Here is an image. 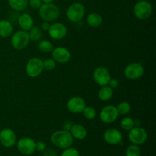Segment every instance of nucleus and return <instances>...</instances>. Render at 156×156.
<instances>
[{
  "mask_svg": "<svg viewBox=\"0 0 156 156\" xmlns=\"http://www.w3.org/2000/svg\"><path fill=\"white\" fill-rule=\"evenodd\" d=\"M125 155L126 156H141V149L138 145L132 144L126 148Z\"/></svg>",
  "mask_w": 156,
  "mask_h": 156,
  "instance_id": "nucleus-25",
  "label": "nucleus"
},
{
  "mask_svg": "<svg viewBox=\"0 0 156 156\" xmlns=\"http://www.w3.org/2000/svg\"><path fill=\"white\" fill-rule=\"evenodd\" d=\"M39 15L44 21H53L59 18L60 10L56 5L52 3H44L40 7Z\"/></svg>",
  "mask_w": 156,
  "mask_h": 156,
  "instance_id": "nucleus-2",
  "label": "nucleus"
},
{
  "mask_svg": "<svg viewBox=\"0 0 156 156\" xmlns=\"http://www.w3.org/2000/svg\"><path fill=\"white\" fill-rule=\"evenodd\" d=\"M67 109L73 114H80L82 113L86 107V102L82 98L75 96L71 98L67 102Z\"/></svg>",
  "mask_w": 156,
  "mask_h": 156,
  "instance_id": "nucleus-14",
  "label": "nucleus"
},
{
  "mask_svg": "<svg viewBox=\"0 0 156 156\" xmlns=\"http://www.w3.org/2000/svg\"><path fill=\"white\" fill-rule=\"evenodd\" d=\"M85 8L80 2H74L70 5L66 11V16L72 22H79L84 18Z\"/></svg>",
  "mask_w": 156,
  "mask_h": 156,
  "instance_id": "nucleus-4",
  "label": "nucleus"
},
{
  "mask_svg": "<svg viewBox=\"0 0 156 156\" xmlns=\"http://www.w3.org/2000/svg\"><path fill=\"white\" fill-rule=\"evenodd\" d=\"M50 140L53 145L61 149L71 147L73 144V137L69 131L61 129L55 131L50 136Z\"/></svg>",
  "mask_w": 156,
  "mask_h": 156,
  "instance_id": "nucleus-1",
  "label": "nucleus"
},
{
  "mask_svg": "<svg viewBox=\"0 0 156 156\" xmlns=\"http://www.w3.org/2000/svg\"><path fill=\"white\" fill-rule=\"evenodd\" d=\"M60 156H80V154L76 148H73L71 146L64 149Z\"/></svg>",
  "mask_w": 156,
  "mask_h": 156,
  "instance_id": "nucleus-30",
  "label": "nucleus"
},
{
  "mask_svg": "<svg viewBox=\"0 0 156 156\" xmlns=\"http://www.w3.org/2000/svg\"><path fill=\"white\" fill-rule=\"evenodd\" d=\"M18 24L23 30L28 31L34 26V20L29 14H21L18 19Z\"/></svg>",
  "mask_w": 156,
  "mask_h": 156,
  "instance_id": "nucleus-18",
  "label": "nucleus"
},
{
  "mask_svg": "<svg viewBox=\"0 0 156 156\" xmlns=\"http://www.w3.org/2000/svg\"><path fill=\"white\" fill-rule=\"evenodd\" d=\"M120 126H121L122 129H123L124 130L129 131L135 126V122L131 117H126L122 119L121 122H120Z\"/></svg>",
  "mask_w": 156,
  "mask_h": 156,
  "instance_id": "nucleus-26",
  "label": "nucleus"
},
{
  "mask_svg": "<svg viewBox=\"0 0 156 156\" xmlns=\"http://www.w3.org/2000/svg\"><path fill=\"white\" fill-rule=\"evenodd\" d=\"M144 74V68L139 62L130 63L125 68L124 76L129 80H136L140 79Z\"/></svg>",
  "mask_w": 156,
  "mask_h": 156,
  "instance_id": "nucleus-8",
  "label": "nucleus"
},
{
  "mask_svg": "<svg viewBox=\"0 0 156 156\" xmlns=\"http://www.w3.org/2000/svg\"><path fill=\"white\" fill-rule=\"evenodd\" d=\"M114 94V90L110 88L108 85L101 86V89L98 91V98L101 101H109Z\"/></svg>",
  "mask_w": 156,
  "mask_h": 156,
  "instance_id": "nucleus-22",
  "label": "nucleus"
},
{
  "mask_svg": "<svg viewBox=\"0 0 156 156\" xmlns=\"http://www.w3.org/2000/svg\"><path fill=\"white\" fill-rule=\"evenodd\" d=\"M72 126H73V123H72L69 120H67V121H66L65 123H63V129L67 131H70Z\"/></svg>",
  "mask_w": 156,
  "mask_h": 156,
  "instance_id": "nucleus-36",
  "label": "nucleus"
},
{
  "mask_svg": "<svg viewBox=\"0 0 156 156\" xmlns=\"http://www.w3.org/2000/svg\"><path fill=\"white\" fill-rule=\"evenodd\" d=\"M94 81L100 86L108 85V82L111 80V74L106 68L103 66H99L95 69L93 74Z\"/></svg>",
  "mask_w": 156,
  "mask_h": 156,
  "instance_id": "nucleus-13",
  "label": "nucleus"
},
{
  "mask_svg": "<svg viewBox=\"0 0 156 156\" xmlns=\"http://www.w3.org/2000/svg\"><path fill=\"white\" fill-rule=\"evenodd\" d=\"M50 22H48V21H44V22L41 24V29H42L43 30H45V31H48V30L50 29Z\"/></svg>",
  "mask_w": 156,
  "mask_h": 156,
  "instance_id": "nucleus-35",
  "label": "nucleus"
},
{
  "mask_svg": "<svg viewBox=\"0 0 156 156\" xmlns=\"http://www.w3.org/2000/svg\"><path fill=\"white\" fill-rule=\"evenodd\" d=\"M152 4L146 0H140L133 8L134 15L140 20L148 19L152 15Z\"/></svg>",
  "mask_w": 156,
  "mask_h": 156,
  "instance_id": "nucleus-3",
  "label": "nucleus"
},
{
  "mask_svg": "<svg viewBox=\"0 0 156 156\" xmlns=\"http://www.w3.org/2000/svg\"><path fill=\"white\" fill-rule=\"evenodd\" d=\"M13 33V26L8 20L0 21V37L7 38L12 36Z\"/></svg>",
  "mask_w": 156,
  "mask_h": 156,
  "instance_id": "nucleus-19",
  "label": "nucleus"
},
{
  "mask_svg": "<svg viewBox=\"0 0 156 156\" xmlns=\"http://www.w3.org/2000/svg\"><path fill=\"white\" fill-rule=\"evenodd\" d=\"M35 142L29 137H23L17 143L18 152L24 155H30L35 152Z\"/></svg>",
  "mask_w": 156,
  "mask_h": 156,
  "instance_id": "nucleus-9",
  "label": "nucleus"
},
{
  "mask_svg": "<svg viewBox=\"0 0 156 156\" xmlns=\"http://www.w3.org/2000/svg\"><path fill=\"white\" fill-rule=\"evenodd\" d=\"M29 34L27 31L23 30H18L12 37V45L15 50H21L27 47L30 42Z\"/></svg>",
  "mask_w": 156,
  "mask_h": 156,
  "instance_id": "nucleus-5",
  "label": "nucleus"
},
{
  "mask_svg": "<svg viewBox=\"0 0 156 156\" xmlns=\"http://www.w3.org/2000/svg\"><path fill=\"white\" fill-rule=\"evenodd\" d=\"M8 2L9 6L16 12L25 10L28 5V0H8Z\"/></svg>",
  "mask_w": 156,
  "mask_h": 156,
  "instance_id": "nucleus-20",
  "label": "nucleus"
},
{
  "mask_svg": "<svg viewBox=\"0 0 156 156\" xmlns=\"http://www.w3.org/2000/svg\"><path fill=\"white\" fill-rule=\"evenodd\" d=\"M42 4L41 0H28V5L34 9H39Z\"/></svg>",
  "mask_w": 156,
  "mask_h": 156,
  "instance_id": "nucleus-31",
  "label": "nucleus"
},
{
  "mask_svg": "<svg viewBox=\"0 0 156 156\" xmlns=\"http://www.w3.org/2000/svg\"><path fill=\"white\" fill-rule=\"evenodd\" d=\"M104 140L108 144L116 146V145L120 144L123 140V135L120 130L117 129H108L104 133Z\"/></svg>",
  "mask_w": 156,
  "mask_h": 156,
  "instance_id": "nucleus-12",
  "label": "nucleus"
},
{
  "mask_svg": "<svg viewBox=\"0 0 156 156\" xmlns=\"http://www.w3.org/2000/svg\"><path fill=\"white\" fill-rule=\"evenodd\" d=\"M129 140L132 144L143 145L147 141L148 133L146 129L139 126H134L129 131Z\"/></svg>",
  "mask_w": 156,
  "mask_h": 156,
  "instance_id": "nucleus-7",
  "label": "nucleus"
},
{
  "mask_svg": "<svg viewBox=\"0 0 156 156\" xmlns=\"http://www.w3.org/2000/svg\"><path fill=\"white\" fill-rule=\"evenodd\" d=\"M47 149L46 143L43 141H39L35 143V150L38 152H44Z\"/></svg>",
  "mask_w": 156,
  "mask_h": 156,
  "instance_id": "nucleus-32",
  "label": "nucleus"
},
{
  "mask_svg": "<svg viewBox=\"0 0 156 156\" xmlns=\"http://www.w3.org/2000/svg\"><path fill=\"white\" fill-rule=\"evenodd\" d=\"M139 1H140V0H139Z\"/></svg>",
  "mask_w": 156,
  "mask_h": 156,
  "instance_id": "nucleus-38",
  "label": "nucleus"
},
{
  "mask_svg": "<svg viewBox=\"0 0 156 156\" xmlns=\"http://www.w3.org/2000/svg\"><path fill=\"white\" fill-rule=\"evenodd\" d=\"M87 22L88 25L93 27H98L103 23V18L101 15L98 13H91L87 17Z\"/></svg>",
  "mask_w": 156,
  "mask_h": 156,
  "instance_id": "nucleus-21",
  "label": "nucleus"
},
{
  "mask_svg": "<svg viewBox=\"0 0 156 156\" xmlns=\"http://www.w3.org/2000/svg\"><path fill=\"white\" fill-rule=\"evenodd\" d=\"M44 156H58L57 152L52 149H46L44 150Z\"/></svg>",
  "mask_w": 156,
  "mask_h": 156,
  "instance_id": "nucleus-34",
  "label": "nucleus"
},
{
  "mask_svg": "<svg viewBox=\"0 0 156 156\" xmlns=\"http://www.w3.org/2000/svg\"><path fill=\"white\" fill-rule=\"evenodd\" d=\"M53 48H54L53 44L50 41H46V40L41 41L39 43V44H38V49H39V50L44 53H51L53 51Z\"/></svg>",
  "mask_w": 156,
  "mask_h": 156,
  "instance_id": "nucleus-24",
  "label": "nucleus"
},
{
  "mask_svg": "<svg viewBox=\"0 0 156 156\" xmlns=\"http://www.w3.org/2000/svg\"><path fill=\"white\" fill-rule=\"evenodd\" d=\"M29 38L31 41H38L42 37L43 33L41 27L37 26H33L29 30Z\"/></svg>",
  "mask_w": 156,
  "mask_h": 156,
  "instance_id": "nucleus-23",
  "label": "nucleus"
},
{
  "mask_svg": "<svg viewBox=\"0 0 156 156\" xmlns=\"http://www.w3.org/2000/svg\"><path fill=\"white\" fill-rule=\"evenodd\" d=\"M108 85L110 87V88H111L113 90H114L115 89V88H118L119 82L116 79H111V80H110L109 82H108Z\"/></svg>",
  "mask_w": 156,
  "mask_h": 156,
  "instance_id": "nucleus-33",
  "label": "nucleus"
},
{
  "mask_svg": "<svg viewBox=\"0 0 156 156\" xmlns=\"http://www.w3.org/2000/svg\"><path fill=\"white\" fill-rule=\"evenodd\" d=\"M69 132L73 136V139L75 138L78 140H82L85 139L88 133L86 128L81 124H73Z\"/></svg>",
  "mask_w": 156,
  "mask_h": 156,
  "instance_id": "nucleus-17",
  "label": "nucleus"
},
{
  "mask_svg": "<svg viewBox=\"0 0 156 156\" xmlns=\"http://www.w3.org/2000/svg\"><path fill=\"white\" fill-rule=\"evenodd\" d=\"M44 3H52L54 0H41Z\"/></svg>",
  "mask_w": 156,
  "mask_h": 156,
  "instance_id": "nucleus-37",
  "label": "nucleus"
},
{
  "mask_svg": "<svg viewBox=\"0 0 156 156\" xmlns=\"http://www.w3.org/2000/svg\"><path fill=\"white\" fill-rule=\"evenodd\" d=\"M52 57L56 62L66 63L71 59V53L66 47H58L56 48H53L52 51Z\"/></svg>",
  "mask_w": 156,
  "mask_h": 156,
  "instance_id": "nucleus-15",
  "label": "nucleus"
},
{
  "mask_svg": "<svg viewBox=\"0 0 156 156\" xmlns=\"http://www.w3.org/2000/svg\"><path fill=\"white\" fill-rule=\"evenodd\" d=\"M82 113H83L84 117L88 120H93V119L95 118L96 115H97L96 111L92 107H85Z\"/></svg>",
  "mask_w": 156,
  "mask_h": 156,
  "instance_id": "nucleus-28",
  "label": "nucleus"
},
{
  "mask_svg": "<svg viewBox=\"0 0 156 156\" xmlns=\"http://www.w3.org/2000/svg\"><path fill=\"white\" fill-rule=\"evenodd\" d=\"M118 111H117V107L113 105H108L105 108H102L100 112V118L101 121L105 123H114L118 118Z\"/></svg>",
  "mask_w": 156,
  "mask_h": 156,
  "instance_id": "nucleus-10",
  "label": "nucleus"
},
{
  "mask_svg": "<svg viewBox=\"0 0 156 156\" xmlns=\"http://www.w3.org/2000/svg\"><path fill=\"white\" fill-rule=\"evenodd\" d=\"M17 136L12 129L5 128L0 131V143L5 148H11L15 145Z\"/></svg>",
  "mask_w": 156,
  "mask_h": 156,
  "instance_id": "nucleus-11",
  "label": "nucleus"
},
{
  "mask_svg": "<svg viewBox=\"0 0 156 156\" xmlns=\"http://www.w3.org/2000/svg\"><path fill=\"white\" fill-rule=\"evenodd\" d=\"M117 109L119 114H121V115H126V114H129V111H130L131 106L128 102L123 101L117 105Z\"/></svg>",
  "mask_w": 156,
  "mask_h": 156,
  "instance_id": "nucleus-27",
  "label": "nucleus"
},
{
  "mask_svg": "<svg viewBox=\"0 0 156 156\" xmlns=\"http://www.w3.org/2000/svg\"><path fill=\"white\" fill-rule=\"evenodd\" d=\"M43 70V60L38 57H33L29 59L25 67L26 73L30 78L38 77L42 73Z\"/></svg>",
  "mask_w": 156,
  "mask_h": 156,
  "instance_id": "nucleus-6",
  "label": "nucleus"
},
{
  "mask_svg": "<svg viewBox=\"0 0 156 156\" xmlns=\"http://www.w3.org/2000/svg\"><path fill=\"white\" fill-rule=\"evenodd\" d=\"M49 35L53 40H61L67 34V28L62 23H54L50 24L48 30Z\"/></svg>",
  "mask_w": 156,
  "mask_h": 156,
  "instance_id": "nucleus-16",
  "label": "nucleus"
},
{
  "mask_svg": "<svg viewBox=\"0 0 156 156\" xmlns=\"http://www.w3.org/2000/svg\"><path fill=\"white\" fill-rule=\"evenodd\" d=\"M43 66H44V69L47 70V71H52L56 68V61L52 58H48L46 59L45 60H43Z\"/></svg>",
  "mask_w": 156,
  "mask_h": 156,
  "instance_id": "nucleus-29",
  "label": "nucleus"
}]
</instances>
